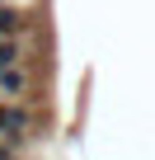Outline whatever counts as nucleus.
<instances>
[{
	"label": "nucleus",
	"mask_w": 155,
	"mask_h": 160,
	"mask_svg": "<svg viewBox=\"0 0 155 160\" xmlns=\"http://www.w3.org/2000/svg\"><path fill=\"white\" fill-rule=\"evenodd\" d=\"M24 90H28V75L19 71V66H5V71H0V99H24Z\"/></svg>",
	"instance_id": "nucleus-1"
},
{
	"label": "nucleus",
	"mask_w": 155,
	"mask_h": 160,
	"mask_svg": "<svg viewBox=\"0 0 155 160\" xmlns=\"http://www.w3.org/2000/svg\"><path fill=\"white\" fill-rule=\"evenodd\" d=\"M24 28V19H19V10H10V5H0V38H14Z\"/></svg>",
	"instance_id": "nucleus-2"
}]
</instances>
